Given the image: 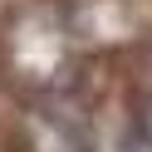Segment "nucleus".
I'll return each mask as SVG.
<instances>
[{
	"instance_id": "obj_1",
	"label": "nucleus",
	"mask_w": 152,
	"mask_h": 152,
	"mask_svg": "<svg viewBox=\"0 0 152 152\" xmlns=\"http://www.w3.org/2000/svg\"><path fill=\"white\" fill-rule=\"evenodd\" d=\"M25 147L30 152H88V123L74 103L49 98L25 118Z\"/></svg>"
},
{
	"instance_id": "obj_2",
	"label": "nucleus",
	"mask_w": 152,
	"mask_h": 152,
	"mask_svg": "<svg viewBox=\"0 0 152 152\" xmlns=\"http://www.w3.org/2000/svg\"><path fill=\"white\" fill-rule=\"evenodd\" d=\"M142 142L152 147V103H147V113H142Z\"/></svg>"
}]
</instances>
